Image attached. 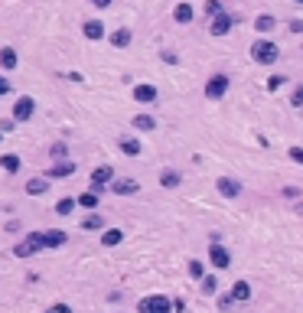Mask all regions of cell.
Segmentation results:
<instances>
[{"mask_svg":"<svg viewBox=\"0 0 303 313\" xmlns=\"http://www.w3.org/2000/svg\"><path fill=\"white\" fill-rule=\"evenodd\" d=\"M137 313H173V300L163 294H150L137 303Z\"/></svg>","mask_w":303,"mask_h":313,"instance_id":"6da1fadb","label":"cell"},{"mask_svg":"<svg viewBox=\"0 0 303 313\" xmlns=\"http://www.w3.org/2000/svg\"><path fill=\"white\" fill-rule=\"evenodd\" d=\"M251 56H254V62H261V66H271V62H277V46L267 43V39H257L251 46Z\"/></svg>","mask_w":303,"mask_h":313,"instance_id":"7a4b0ae2","label":"cell"},{"mask_svg":"<svg viewBox=\"0 0 303 313\" xmlns=\"http://www.w3.org/2000/svg\"><path fill=\"white\" fill-rule=\"evenodd\" d=\"M33 111H36V101H33L30 95H23L20 101L13 105V121H30V118H33Z\"/></svg>","mask_w":303,"mask_h":313,"instance_id":"3957f363","label":"cell"},{"mask_svg":"<svg viewBox=\"0 0 303 313\" xmlns=\"http://www.w3.org/2000/svg\"><path fill=\"white\" fill-rule=\"evenodd\" d=\"M42 248H46V245H42V235H30V238H23L13 252L20 255V258H26V255H33V252H42Z\"/></svg>","mask_w":303,"mask_h":313,"instance_id":"277c9868","label":"cell"},{"mask_svg":"<svg viewBox=\"0 0 303 313\" xmlns=\"http://www.w3.org/2000/svg\"><path fill=\"white\" fill-rule=\"evenodd\" d=\"M228 92V78L225 75H212L206 82V98H222Z\"/></svg>","mask_w":303,"mask_h":313,"instance_id":"5b68a950","label":"cell"},{"mask_svg":"<svg viewBox=\"0 0 303 313\" xmlns=\"http://www.w3.org/2000/svg\"><path fill=\"white\" fill-rule=\"evenodd\" d=\"M209 261L215 264V267H228V264H231V255L219 245V241H212V248H209Z\"/></svg>","mask_w":303,"mask_h":313,"instance_id":"8992f818","label":"cell"},{"mask_svg":"<svg viewBox=\"0 0 303 313\" xmlns=\"http://www.w3.org/2000/svg\"><path fill=\"white\" fill-rule=\"evenodd\" d=\"M209 30H212V36H225V33L231 30V16H228V13H215V16H212V26H209Z\"/></svg>","mask_w":303,"mask_h":313,"instance_id":"52a82bcc","label":"cell"},{"mask_svg":"<svg viewBox=\"0 0 303 313\" xmlns=\"http://www.w3.org/2000/svg\"><path fill=\"white\" fill-rule=\"evenodd\" d=\"M111 180H114V170H111V166H98V170H95V173H92V183H95V193H98V190H104V186H108Z\"/></svg>","mask_w":303,"mask_h":313,"instance_id":"ba28073f","label":"cell"},{"mask_svg":"<svg viewBox=\"0 0 303 313\" xmlns=\"http://www.w3.org/2000/svg\"><path fill=\"white\" fill-rule=\"evenodd\" d=\"M215 186H219V193H222V196H228V199H235V196H242V183L228 180V176H222V180H219Z\"/></svg>","mask_w":303,"mask_h":313,"instance_id":"9c48e42d","label":"cell"},{"mask_svg":"<svg viewBox=\"0 0 303 313\" xmlns=\"http://www.w3.org/2000/svg\"><path fill=\"white\" fill-rule=\"evenodd\" d=\"M108 186H111V193H118V196H134L137 193V183L134 180H111Z\"/></svg>","mask_w":303,"mask_h":313,"instance_id":"30bf717a","label":"cell"},{"mask_svg":"<svg viewBox=\"0 0 303 313\" xmlns=\"http://www.w3.org/2000/svg\"><path fill=\"white\" fill-rule=\"evenodd\" d=\"M248 297H251V284H248V281H238L235 287H231V303H245Z\"/></svg>","mask_w":303,"mask_h":313,"instance_id":"8fae6325","label":"cell"},{"mask_svg":"<svg viewBox=\"0 0 303 313\" xmlns=\"http://www.w3.org/2000/svg\"><path fill=\"white\" fill-rule=\"evenodd\" d=\"M42 245H46V248H59V245H66V232H59V228L42 232Z\"/></svg>","mask_w":303,"mask_h":313,"instance_id":"7c38bea8","label":"cell"},{"mask_svg":"<svg viewBox=\"0 0 303 313\" xmlns=\"http://www.w3.org/2000/svg\"><path fill=\"white\" fill-rule=\"evenodd\" d=\"M134 98L144 101V105H150V101H157V88L154 85H137V88H134Z\"/></svg>","mask_w":303,"mask_h":313,"instance_id":"4fadbf2b","label":"cell"},{"mask_svg":"<svg viewBox=\"0 0 303 313\" xmlns=\"http://www.w3.org/2000/svg\"><path fill=\"white\" fill-rule=\"evenodd\" d=\"M192 16H196V10L189 4H176V10H173V20L176 23H192Z\"/></svg>","mask_w":303,"mask_h":313,"instance_id":"5bb4252c","label":"cell"},{"mask_svg":"<svg viewBox=\"0 0 303 313\" xmlns=\"http://www.w3.org/2000/svg\"><path fill=\"white\" fill-rule=\"evenodd\" d=\"M85 36H88V39H101V36H104V23L88 20V23H85Z\"/></svg>","mask_w":303,"mask_h":313,"instance_id":"9a60e30c","label":"cell"},{"mask_svg":"<svg viewBox=\"0 0 303 313\" xmlns=\"http://www.w3.org/2000/svg\"><path fill=\"white\" fill-rule=\"evenodd\" d=\"M0 166H4L7 173H20V157H16V154H7V157H0Z\"/></svg>","mask_w":303,"mask_h":313,"instance_id":"2e32d148","label":"cell"},{"mask_svg":"<svg viewBox=\"0 0 303 313\" xmlns=\"http://www.w3.org/2000/svg\"><path fill=\"white\" fill-rule=\"evenodd\" d=\"M82 228H88V232H98V228H104V219L98 216V212H92V216H85V219H82Z\"/></svg>","mask_w":303,"mask_h":313,"instance_id":"e0dca14e","label":"cell"},{"mask_svg":"<svg viewBox=\"0 0 303 313\" xmlns=\"http://www.w3.org/2000/svg\"><path fill=\"white\" fill-rule=\"evenodd\" d=\"M121 150L127 157H137L140 154V144H137V137H121Z\"/></svg>","mask_w":303,"mask_h":313,"instance_id":"ac0fdd59","label":"cell"},{"mask_svg":"<svg viewBox=\"0 0 303 313\" xmlns=\"http://www.w3.org/2000/svg\"><path fill=\"white\" fill-rule=\"evenodd\" d=\"M160 183H163L166 190H173V186H180V173H176V170H163V173H160Z\"/></svg>","mask_w":303,"mask_h":313,"instance_id":"d6986e66","label":"cell"},{"mask_svg":"<svg viewBox=\"0 0 303 313\" xmlns=\"http://www.w3.org/2000/svg\"><path fill=\"white\" fill-rule=\"evenodd\" d=\"M72 170H75V163H69V160H62V163H59V160H56V166L49 170V176H69Z\"/></svg>","mask_w":303,"mask_h":313,"instance_id":"ffe728a7","label":"cell"},{"mask_svg":"<svg viewBox=\"0 0 303 313\" xmlns=\"http://www.w3.org/2000/svg\"><path fill=\"white\" fill-rule=\"evenodd\" d=\"M121 238H124V232H121V228H108V232H104V235H101V241H104V245H108V248H111V245H118Z\"/></svg>","mask_w":303,"mask_h":313,"instance_id":"44dd1931","label":"cell"},{"mask_svg":"<svg viewBox=\"0 0 303 313\" xmlns=\"http://www.w3.org/2000/svg\"><path fill=\"white\" fill-rule=\"evenodd\" d=\"M46 190H49L46 180H30V183H26V193H30V196H39V193H46Z\"/></svg>","mask_w":303,"mask_h":313,"instance_id":"7402d4cb","label":"cell"},{"mask_svg":"<svg viewBox=\"0 0 303 313\" xmlns=\"http://www.w3.org/2000/svg\"><path fill=\"white\" fill-rule=\"evenodd\" d=\"M75 205H85V209H95V205H98V193H82V196L75 199Z\"/></svg>","mask_w":303,"mask_h":313,"instance_id":"603a6c76","label":"cell"},{"mask_svg":"<svg viewBox=\"0 0 303 313\" xmlns=\"http://www.w3.org/2000/svg\"><path fill=\"white\" fill-rule=\"evenodd\" d=\"M134 128L137 131H154V118H150V114H137V118H134Z\"/></svg>","mask_w":303,"mask_h":313,"instance_id":"cb8c5ba5","label":"cell"},{"mask_svg":"<svg viewBox=\"0 0 303 313\" xmlns=\"http://www.w3.org/2000/svg\"><path fill=\"white\" fill-rule=\"evenodd\" d=\"M0 66H4V69H16V52L4 49V52H0Z\"/></svg>","mask_w":303,"mask_h":313,"instance_id":"d4e9b609","label":"cell"},{"mask_svg":"<svg viewBox=\"0 0 303 313\" xmlns=\"http://www.w3.org/2000/svg\"><path fill=\"white\" fill-rule=\"evenodd\" d=\"M271 26H274V16H267V13H261V16L254 20V30H257V33H267Z\"/></svg>","mask_w":303,"mask_h":313,"instance_id":"484cf974","label":"cell"},{"mask_svg":"<svg viewBox=\"0 0 303 313\" xmlns=\"http://www.w3.org/2000/svg\"><path fill=\"white\" fill-rule=\"evenodd\" d=\"M111 43H114V46H127V43H131V30H118V33H111Z\"/></svg>","mask_w":303,"mask_h":313,"instance_id":"4316f807","label":"cell"},{"mask_svg":"<svg viewBox=\"0 0 303 313\" xmlns=\"http://www.w3.org/2000/svg\"><path fill=\"white\" fill-rule=\"evenodd\" d=\"M72 209H75V199H59V202H56V212H59V216H69Z\"/></svg>","mask_w":303,"mask_h":313,"instance_id":"83f0119b","label":"cell"},{"mask_svg":"<svg viewBox=\"0 0 303 313\" xmlns=\"http://www.w3.org/2000/svg\"><path fill=\"white\" fill-rule=\"evenodd\" d=\"M199 281H202V294H215V290H219V281H215V277H199Z\"/></svg>","mask_w":303,"mask_h":313,"instance_id":"f1b7e54d","label":"cell"},{"mask_svg":"<svg viewBox=\"0 0 303 313\" xmlns=\"http://www.w3.org/2000/svg\"><path fill=\"white\" fill-rule=\"evenodd\" d=\"M189 277H196V281L202 277V261H189Z\"/></svg>","mask_w":303,"mask_h":313,"instance_id":"f546056e","label":"cell"},{"mask_svg":"<svg viewBox=\"0 0 303 313\" xmlns=\"http://www.w3.org/2000/svg\"><path fill=\"white\" fill-rule=\"evenodd\" d=\"M290 157H293V163L303 166V147H290Z\"/></svg>","mask_w":303,"mask_h":313,"instance_id":"4dcf8cb0","label":"cell"},{"mask_svg":"<svg viewBox=\"0 0 303 313\" xmlns=\"http://www.w3.org/2000/svg\"><path fill=\"white\" fill-rule=\"evenodd\" d=\"M206 10H209L212 16H215V13H222V4H219V0H209V4H206Z\"/></svg>","mask_w":303,"mask_h":313,"instance_id":"1f68e13d","label":"cell"},{"mask_svg":"<svg viewBox=\"0 0 303 313\" xmlns=\"http://www.w3.org/2000/svg\"><path fill=\"white\" fill-rule=\"evenodd\" d=\"M280 85H284V75H274V78H271V82H267V88H271V92H277V88H280Z\"/></svg>","mask_w":303,"mask_h":313,"instance_id":"d6a6232c","label":"cell"},{"mask_svg":"<svg viewBox=\"0 0 303 313\" xmlns=\"http://www.w3.org/2000/svg\"><path fill=\"white\" fill-rule=\"evenodd\" d=\"M46 313H72V310H69V307H66V303H56V307H49Z\"/></svg>","mask_w":303,"mask_h":313,"instance_id":"836d02e7","label":"cell"},{"mask_svg":"<svg viewBox=\"0 0 303 313\" xmlns=\"http://www.w3.org/2000/svg\"><path fill=\"white\" fill-rule=\"evenodd\" d=\"M293 105H303V88H293V98H290Z\"/></svg>","mask_w":303,"mask_h":313,"instance_id":"e575fe53","label":"cell"},{"mask_svg":"<svg viewBox=\"0 0 303 313\" xmlns=\"http://www.w3.org/2000/svg\"><path fill=\"white\" fill-rule=\"evenodd\" d=\"M52 157H56V160L66 157V144H56V147H52Z\"/></svg>","mask_w":303,"mask_h":313,"instance_id":"d590c367","label":"cell"},{"mask_svg":"<svg viewBox=\"0 0 303 313\" xmlns=\"http://www.w3.org/2000/svg\"><path fill=\"white\" fill-rule=\"evenodd\" d=\"M16 128V121H4V124H0V131H4V134H10Z\"/></svg>","mask_w":303,"mask_h":313,"instance_id":"8d00e7d4","label":"cell"},{"mask_svg":"<svg viewBox=\"0 0 303 313\" xmlns=\"http://www.w3.org/2000/svg\"><path fill=\"white\" fill-rule=\"evenodd\" d=\"M10 92V78H0V95H7Z\"/></svg>","mask_w":303,"mask_h":313,"instance_id":"74e56055","label":"cell"},{"mask_svg":"<svg viewBox=\"0 0 303 313\" xmlns=\"http://www.w3.org/2000/svg\"><path fill=\"white\" fill-rule=\"evenodd\" d=\"M92 4H95V7H108L111 0H92Z\"/></svg>","mask_w":303,"mask_h":313,"instance_id":"f35d334b","label":"cell"},{"mask_svg":"<svg viewBox=\"0 0 303 313\" xmlns=\"http://www.w3.org/2000/svg\"><path fill=\"white\" fill-rule=\"evenodd\" d=\"M297 212H300V216H303V202H300V205H297Z\"/></svg>","mask_w":303,"mask_h":313,"instance_id":"ab89813d","label":"cell"},{"mask_svg":"<svg viewBox=\"0 0 303 313\" xmlns=\"http://www.w3.org/2000/svg\"><path fill=\"white\" fill-rule=\"evenodd\" d=\"M297 4H303V0H297Z\"/></svg>","mask_w":303,"mask_h":313,"instance_id":"60d3db41","label":"cell"}]
</instances>
